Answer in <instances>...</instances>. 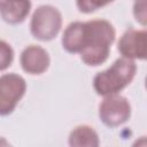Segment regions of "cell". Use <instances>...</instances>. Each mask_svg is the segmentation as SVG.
<instances>
[{"label": "cell", "instance_id": "obj_1", "mask_svg": "<svg viewBox=\"0 0 147 147\" xmlns=\"http://www.w3.org/2000/svg\"><path fill=\"white\" fill-rule=\"evenodd\" d=\"M115 36V29L107 20L94 18L85 22V42L79 53L82 61L91 67L106 62Z\"/></svg>", "mask_w": 147, "mask_h": 147}, {"label": "cell", "instance_id": "obj_3", "mask_svg": "<svg viewBox=\"0 0 147 147\" xmlns=\"http://www.w3.org/2000/svg\"><path fill=\"white\" fill-rule=\"evenodd\" d=\"M61 28L62 15L56 7L41 5L33 11L30 22V31L36 39L49 41L59 34Z\"/></svg>", "mask_w": 147, "mask_h": 147}, {"label": "cell", "instance_id": "obj_5", "mask_svg": "<svg viewBox=\"0 0 147 147\" xmlns=\"http://www.w3.org/2000/svg\"><path fill=\"white\" fill-rule=\"evenodd\" d=\"M131 116V105L129 100L119 94L105 96L99 106L100 121L109 126L115 127L124 124Z\"/></svg>", "mask_w": 147, "mask_h": 147}, {"label": "cell", "instance_id": "obj_7", "mask_svg": "<svg viewBox=\"0 0 147 147\" xmlns=\"http://www.w3.org/2000/svg\"><path fill=\"white\" fill-rule=\"evenodd\" d=\"M22 69L30 75L44 74L51 63L47 51L39 45H29L21 53L20 59Z\"/></svg>", "mask_w": 147, "mask_h": 147}, {"label": "cell", "instance_id": "obj_4", "mask_svg": "<svg viewBox=\"0 0 147 147\" xmlns=\"http://www.w3.org/2000/svg\"><path fill=\"white\" fill-rule=\"evenodd\" d=\"M26 91L25 79L15 74L0 76V116L11 114Z\"/></svg>", "mask_w": 147, "mask_h": 147}, {"label": "cell", "instance_id": "obj_12", "mask_svg": "<svg viewBox=\"0 0 147 147\" xmlns=\"http://www.w3.org/2000/svg\"><path fill=\"white\" fill-rule=\"evenodd\" d=\"M146 7H147V2L145 0L137 1V2H134V6H133V15L136 17V21L139 22L144 26L146 25V22H147V10H146Z\"/></svg>", "mask_w": 147, "mask_h": 147}, {"label": "cell", "instance_id": "obj_9", "mask_svg": "<svg viewBox=\"0 0 147 147\" xmlns=\"http://www.w3.org/2000/svg\"><path fill=\"white\" fill-rule=\"evenodd\" d=\"M31 9L30 1H0V16L9 24L22 23Z\"/></svg>", "mask_w": 147, "mask_h": 147}, {"label": "cell", "instance_id": "obj_14", "mask_svg": "<svg viewBox=\"0 0 147 147\" xmlns=\"http://www.w3.org/2000/svg\"><path fill=\"white\" fill-rule=\"evenodd\" d=\"M132 147H147V140H146V137H140L139 139H137Z\"/></svg>", "mask_w": 147, "mask_h": 147}, {"label": "cell", "instance_id": "obj_13", "mask_svg": "<svg viewBox=\"0 0 147 147\" xmlns=\"http://www.w3.org/2000/svg\"><path fill=\"white\" fill-rule=\"evenodd\" d=\"M108 2H96V1H78L77 6L83 13H92L100 7L106 6Z\"/></svg>", "mask_w": 147, "mask_h": 147}, {"label": "cell", "instance_id": "obj_6", "mask_svg": "<svg viewBox=\"0 0 147 147\" xmlns=\"http://www.w3.org/2000/svg\"><path fill=\"white\" fill-rule=\"evenodd\" d=\"M145 30L129 29L125 31L117 44V49L122 57L129 60H145L147 54V40Z\"/></svg>", "mask_w": 147, "mask_h": 147}, {"label": "cell", "instance_id": "obj_10", "mask_svg": "<svg viewBox=\"0 0 147 147\" xmlns=\"http://www.w3.org/2000/svg\"><path fill=\"white\" fill-rule=\"evenodd\" d=\"M69 147H99L100 139L90 125H78L71 130L68 138Z\"/></svg>", "mask_w": 147, "mask_h": 147}, {"label": "cell", "instance_id": "obj_15", "mask_svg": "<svg viewBox=\"0 0 147 147\" xmlns=\"http://www.w3.org/2000/svg\"><path fill=\"white\" fill-rule=\"evenodd\" d=\"M0 147H13V145L9 144L5 137H0Z\"/></svg>", "mask_w": 147, "mask_h": 147}, {"label": "cell", "instance_id": "obj_11", "mask_svg": "<svg viewBox=\"0 0 147 147\" xmlns=\"http://www.w3.org/2000/svg\"><path fill=\"white\" fill-rule=\"evenodd\" d=\"M13 60L14 51L11 46L7 41L0 39V71H3L9 68L13 63Z\"/></svg>", "mask_w": 147, "mask_h": 147}, {"label": "cell", "instance_id": "obj_2", "mask_svg": "<svg viewBox=\"0 0 147 147\" xmlns=\"http://www.w3.org/2000/svg\"><path fill=\"white\" fill-rule=\"evenodd\" d=\"M137 64L134 61L119 57L108 69L98 72L93 78V87L99 95L118 94L134 78Z\"/></svg>", "mask_w": 147, "mask_h": 147}, {"label": "cell", "instance_id": "obj_8", "mask_svg": "<svg viewBox=\"0 0 147 147\" xmlns=\"http://www.w3.org/2000/svg\"><path fill=\"white\" fill-rule=\"evenodd\" d=\"M85 42V22L70 23L62 34V46L69 53H80Z\"/></svg>", "mask_w": 147, "mask_h": 147}]
</instances>
